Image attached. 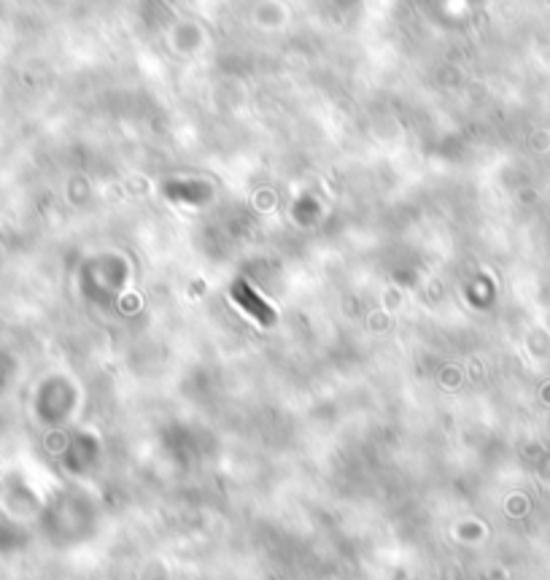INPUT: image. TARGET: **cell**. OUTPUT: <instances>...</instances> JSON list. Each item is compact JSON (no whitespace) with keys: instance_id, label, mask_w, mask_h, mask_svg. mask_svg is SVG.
<instances>
[{"instance_id":"cell-1","label":"cell","mask_w":550,"mask_h":580,"mask_svg":"<svg viewBox=\"0 0 550 580\" xmlns=\"http://www.w3.org/2000/svg\"><path fill=\"white\" fill-rule=\"evenodd\" d=\"M232 295H235V300H238V303L243 305V308H246L251 316H257L262 324L273 322V313H270V308H267V305L262 303V300H259V297L254 295V292H251L246 284L235 286V292H232Z\"/></svg>"}]
</instances>
